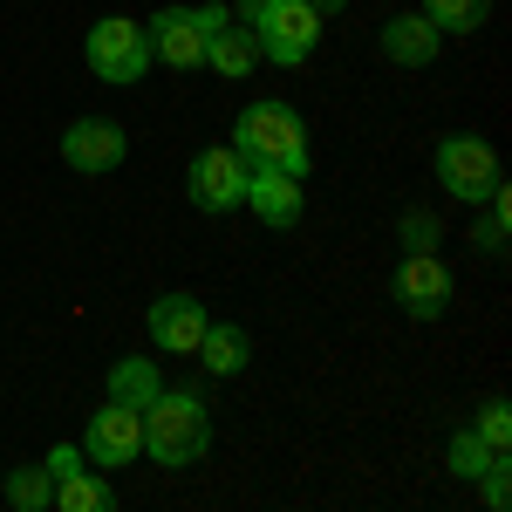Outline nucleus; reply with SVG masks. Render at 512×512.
Returning a JSON list of instances; mask_svg holds the SVG:
<instances>
[{
	"label": "nucleus",
	"instance_id": "f8f14e48",
	"mask_svg": "<svg viewBox=\"0 0 512 512\" xmlns=\"http://www.w3.org/2000/svg\"><path fill=\"white\" fill-rule=\"evenodd\" d=\"M151 342H158L164 355H192L198 349V335H205V308H198V294H158L151 301Z\"/></svg>",
	"mask_w": 512,
	"mask_h": 512
},
{
	"label": "nucleus",
	"instance_id": "f3484780",
	"mask_svg": "<svg viewBox=\"0 0 512 512\" xmlns=\"http://www.w3.org/2000/svg\"><path fill=\"white\" fill-rule=\"evenodd\" d=\"M424 21L437 35H478L492 21V0H424Z\"/></svg>",
	"mask_w": 512,
	"mask_h": 512
},
{
	"label": "nucleus",
	"instance_id": "ddd939ff",
	"mask_svg": "<svg viewBox=\"0 0 512 512\" xmlns=\"http://www.w3.org/2000/svg\"><path fill=\"white\" fill-rule=\"evenodd\" d=\"M437 48H444V35H437L424 14H396V21H383V55H390L396 69H431Z\"/></svg>",
	"mask_w": 512,
	"mask_h": 512
},
{
	"label": "nucleus",
	"instance_id": "aec40b11",
	"mask_svg": "<svg viewBox=\"0 0 512 512\" xmlns=\"http://www.w3.org/2000/svg\"><path fill=\"white\" fill-rule=\"evenodd\" d=\"M478 205H485V219H478V246H485V253H492V260H499V253H506V219H512V192H506V178H499V185H492V192L478 198Z\"/></svg>",
	"mask_w": 512,
	"mask_h": 512
},
{
	"label": "nucleus",
	"instance_id": "4be33fe9",
	"mask_svg": "<svg viewBox=\"0 0 512 512\" xmlns=\"http://www.w3.org/2000/svg\"><path fill=\"white\" fill-rule=\"evenodd\" d=\"M492 458H499V451H492L478 431H458V437H451V458H444V465H451V478H478Z\"/></svg>",
	"mask_w": 512,
	"mask_h": 512
},
{
	"label": "nucleus",
	"instance_id": "423d86ee",
	"mask_svg": "<svg viewBox=\"0 0 512 512\" xmlns=\"http://www.w3.org/2000/svg\"><path fill=\"white\" fill-rule=\"evenodd\" d=\"M499 178H506V171H499V151H492L485 137H472V130H465V137H444V144H437V185H444L451 198L478 205V198L492 192Z\"/></svg>",
	"mask_w": 512,
	"mask_h": 512
},
{
	"label": "nucleus",
	"instance_id": "393cba45",
	"mask_svg": "<svg viewBox=\"0 0 512 512\" xmlns=\"http://www.w3.org/2000/svg\"><path fill=\"white\" fill-rule=\"evenodd\" d=\"M41 465H48V478H69L76 465H89V458H82V444H55V451H48Z\"/></svg>",
	"mask_w": 512,
	"mask_h": 512
},
{
	"label": "nucleus",
	"instance_id": "1a4fd4ad",
	"mask_svg": "<svg viewBox=\"0 0 512 512\" xmlns=\"http://www.w3.org/2000/svg\"><path fill=\"white\" fill-rule=\"evenodd\" d=\"M246 178H253V164L233 144H212L192 158V205L198 212H233V205H246Z\"/></svg>",
	"mask_w": 512,
	"mask_h": 512
},
{
	"label": "nucleus",
	"instance_id": "b1692460",
	"mask_svg": "<svg viewBox=\"0 0 512 512\" xmlns=\"http://www.w3.org/2000/svg\"><path fill=\"white\" fill-rule=\"evenodd\" d=\"M506 492H512V478H506V458H492L485 472H478V499L492 512H506Z\"/></svg>",
	"mask_w": 512,
	"mask_h": 512
},
{
	"label": "nucleus",
	"instance_id": "2eb2a0df",
	"mask_svg": "<svg viewBox=\"0 0 512 512\" xmlns=\"http://www.w3.org/2000/svg\"><path fill=\"white\" fill-rule=\"evenodd\" d=\"M253 55H260V48H253V35H246L239 21H226L219 35L205 41V69H212V76H246V69H253Z\"/></svg>",
	"mask_w": 512,
	"mask_h": 512
},
{
	"label": "nucleus",
	"instance_id": "6e6552de",
	"mask_svg": "<svg viewBox=\"0 0 512 512\" xmlns=\"http://www.w3.org/2000/svg\"><path fill=\"white\" fill-rule=\"evenodd\" d=\"M390 294H396V308H403V315H417V321H437L444 308H451V294H458V280H451V267H444L437 253H403V267H396Z\"/></svg>",
	"mask_w": 512,
	"mask_h": 512
},
{
	"label": "nucleus",
	"instance_id": "39448f33",
	"mask_svg": "<svg viewBox=\"0 0 512 512\" xmlns=\"http://www.w3.org/2000/svg\"><path fill=\"white\" fill-rule=\"evenodd\" d=\"M89 69L103 82H137L151 69V35H144V21H130V14H103L96 28H89Z\"/></svg>",
	"mask_w": 512,
	"mask_h": 512
},
{
	"label": "nucleus",
	"instance_id": "f257e3e1",
	"mask_svg": "<svg viewBox=\"0 0 512 512\" xmlns=\"http://www.w3.org/2000/svg\"><path fill=\"white\" fill-rule=\"evenodd\" d=\"M233 151L246 164H274V171H294V178H308V123L294 103H280V96H260V103H246L233 123Z\"/></svg>",
	"mask_w": 512,
	"mask_h": 512
},
{
	"label": "nucleus",
	"instance_id": "7ed1b4c3",
	"mask_svg": "<svg viewBox=\"0 0 512 512\" xmlns=\"http://www.w3.org/2000/svg\"><path fill=\"white\" fill-rule=\"evenodd\" d=\"M233 21L253 35V48H260L267 62H280V69L308 62L315 41H321V14L308 7V0H239Z\"/></svg>",
	"mask_w": 512,
	"mask_h": 512
},
{
	"label": "nucleus",
	"instance_id": "a211bd4d",
	"mask_svg": "<svg viewBox=\"0 0 512 512\" xmlns=\"http://www.w3.org/2000/svg\"><path fill=\"white\" fill-rule=\"evenodd\" d=\"M55 506H62V512H110V506H117V492H110L103 478H89V465H76L69 478H55Z\"/></svg>",
	"mask_w": 512,
	"mask_h": 512
},
{
	"label": "nucleus",
	"instance_id": "20e7f679",
	"mask_svg": "<svg viewBox=\"0 0 512 512\" xmlns=\"http://www.w3.org/2000/svg\"><path fill=\"white\" fill-rule=\"evenodd\" d=\"M233 14L226 7H158L144 21L151 35V62H171V69H205V41L219 35Z\"/></svg>",
	"mask_w": 512,
	"mask_h": 512
},
{
	"label": "nucleus",
	"instance_id": "4468645a",
	"mask_svg": "<svg viewBox=\"0 0 512 512\" xmlns=\"http://www.w3.org/2000/svg\"><path fill=\"white\" fill-rule=\"evenodd\" d=\"M192 355L212 369V376H239V369L253 362V335H246L239 321H205V335H198Z\"/></svg>",
	"mask_w": 512,
	"mask_h": 512
},
{
	"label": "nucleus",
	"instance_id": "9b49d317",
	"mask_svg": "<svg viewBox=\"0 0 512 512\" xmlns=\"http://www.w3.org/2000/svg\"><path fill=\"white\" fill-rule=\"evenodd\" d=\"M246 205L267 219V226H294L301 219V205H308V178H294V171H274V164H253V178H246Z\"/></svg>",
	"mask_w": 512,
	"mask_h": 512
},
{
	"label": "nucleus",
	"instance_id": "6ab92c4d",
	"mask_svg": "<svg viewBox=\"0 0 512 512\" xmlns=\"http://www.w3.org/2000/svg\"><path fill=\"white\" fill-rule=\"evenodd\" d=\"M7 506L14 512H48L55 506V478H48V465H21V472H7Z\"/></svg>",
	"mask_w": 512,
	"mask_h": 512
},
{
	"label": "nucleus",
	"instance_id": "f03ea898",
	"mask_svg": "<svg viewBox=\"0 0 512 512\" xmlns=\"http://www.w3.org/2000/svg\"><path fill=\"white\" fill-rule=\"evenodd\" d=\"M144 451L171 472H185L212 451V417H205L198 390H158L144 403Z\"/></svg>",
	"mask_w": 512,
	"mask_h": 512
},
{
	"label": "nucleus",
	"instance_id": "0eeeda50",
	"mask_svg": "<svg viewBox=\"0 0 512 512\" xmlns=\"http://www.w3.org/2000/svg\"><path fill=\"white\" fill-rule=\"evenodd\" d=\"M82 458H89V465H110V472H117V465H137V458H144V410L110 396V403L89 417V431H82Z\"/></svg>",
	"mask_w": 512,
	"mask_h": 512
},
{
	"label": "nucleus",
	"instance_id": "a878e982",
	"mask_svg": "<svg viewBox=\"0 0 512 512\" xmlns=\"http://www.w3.org/2000/svg\"><path fill=\"white\" fill-rule=\"evenodd\" d=\"M308 7H315V14H335V7H349V0H308Z\"/></svg>",
	"mask_w": 512,
	"mask_h": 512
},
{
	"label": "nucleus",
	"instance_id": "5701e85b",
	"mask_svg": "<svg viewBox=\"0 0 512 512\" xmlns=\"http://www.w3.org/2000/svg\"><path fill=\"white\" fill-rule=\"evenodd\" d=\"M478 437H485V444H492V451L506 458V444H512V417H506V403H485V410H478Z\"/></svg>",
	"mask_w": 512,
	"mask_h": 512
},
{
	"label": "nucleus",
	"instance_id": "dca6fc26",
	"mask_svg": "<svg viewBox=\"0 0 512 512\" xmlns=\"http://www.w3.org/2000/svg\"><path fill=\"white\" fill-rule=\"evenodd\" d=\"M158 390H164V376H158V362H144V355H123L117 369H110V396L117 403H137L144 410Z\"/></svg>",
	"mask_w": 512,
	"mask_h": 512
},
{
	"label": "nucleus",
	"instance_id": "412c9836",
	"mask_svg": "<svg viewBox=\"0 0 512 512\" xmlns=\"http://www.w3.org/2000/svg\"><path fill=\"white\" fill-rule=\"evenodd\" d=\"M396 233H403V253H437L444 246V226H437V212H424V205H410L396 219Z\"/></svg>",
	"mask_w": 512,
	"mask_h": 512
},
{
	"label": "nucleus",
	"instance_id": "9d476101",
	"mask_svg": "<svg viewBox=\"0 0 512 512\" xmlns=\"http://www.w3.org/2000/svg\"><path fill=\"white\" fill-rule=\"evenodd\" d=\"M62 164L96 178V171H117L123 164V123L117 117H76L62 130Z\"/></svg>",
	"mask_w": 512,
	"mask_h": 512
}]
</instances>
